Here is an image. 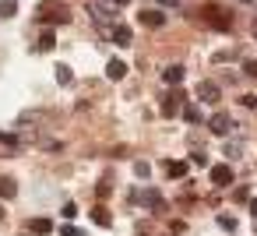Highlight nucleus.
<instances>
[{
    "instance_id": "f257e3e1",
    "label": "nucleus",
    "mask_w": 257,
    "mask_h": 236,
    "mask_svg": "<svg viewBox=\"0 0 257 236\" xmlns=\"http://www.w3.org/2000/svg\"><path fill=\"white\" fill-rule=\"evenodd\" d=\"M201 22L208 25V29H215V32H229L232 29V15L225 11V8H218V4H201Z\"/></svg>"
},
{
    "instance_id": "f03ea898",
    "label": "nucleus",
    "mask_w": 257,
    "mask_h": 236,
    "mask_svg": "<svg viewBox=\"0 0 257 236\" xmlns=\"http://www.w3.org/2000/svg\"><path fill=\"white\" fill-rule=\"evenodd\" d=\"M39 18H43L46 25H57V22L67 25V22H71V11H67L64 4H57V0H46V4L39 8Z\"/></svg>"
},
{
    "instance_id": "7ed1b4c3",
    "label": "nucleus",
    "mask_w": 257,
    "mask_h": 236,
    "mask_svg": "<svg viewBox=\"0 0 257 236\" xmlns=\"http://www.w3.org/2000/svg\"><path fill=\"white\" fill-rule=\"evenodd\" d=\"M183 99H187V95H183L180 88H173V92L166 95V102H162V116H176V113H183V106H187Z\"/></svg>"
},
{
    "instance_id": "20e7f679",
    "label": "nucleus",
    "mask_w": 257,
    "mask_h": 236,
    "mask_svg": "<svg viewBox=\"0 0 257 236\" xmlns=\"http://www.w3.org/2000/svg\"><path fill=\"white\" fill-rule=\"evenodd\" d=\"M208 131H211V134H218V138H222V134H229V131H232V116H229V113H215V116L208 120Z\"/></svg>"
},
{
    "instance_id": "39448f33",
    "label": "nucleus",
    "mask_w": 257,
    "mask_h": 236,
    "mask_svg": "<svg viewBox=\"0 0 257 236\" xmlns=\"http://www.w3.org/2000/svg\"><path fill=\"white\" fill-rule=\"evenodd\" d=\"M197 99H201V102H218L222 92H218L215 81H197Z\"/></svg>"
},
{
    "instance_id": "423d86ee",
    "label": "nucleus",
    "mask_w": 257,
    "mask_h": 236,
    "mask_svg": "<svg viewBox=\"0 0 257 236\" xmlns=\"http://www.w3.org/2000/svg\"><path fill=\"white\" fill-rule=\"evenodd\" d=\"M211 183H215V187H229V183H232V166H229V162L211 166Z\"/></svg>"
},
{
    "instance_id": "0eeeda50",
    "label": "nucleus",
    "mask_w": 257,
    "mask_h": 236,
    "mask_svg": "<svg viewBox=\"0 0 257 236\" xmlns=\"http://www.w3.org/2000/svg\"><path fill=\"white\" fill-rule=\"evenodd\" d=\"M109 36H113V43H116V46H134V32H131L127 25H113V29H109Z\"/></svg>"
},
{
    "instance_id": "6e6552de",
    "label": "nucleus",
    "mask_w": 257,
    "mask_h": 236,
    "mask_svg": "<svg viewBox=\"0 0 257 236\" xmlns=\"http://www.w3.org/2000/svg\"><path fill=\"white\" fill-rule=\"evenodd\" d=\"M141 201H145V204H148L152 211H166V197H162V194H159L155 187H148V190L141 194Z\"/></svg>"
},
{
    "instance_id": "1a4fd4ad",
    "label": "nucleus",
    "mask_w": 257,
    "mask_h": 236,
    "mask_svg": "<svg viewBox=\"0 0 257 236\" xmlns=\"http://www.w3.org/2000/svg\"><path fill=\"white\" fill-rule=\"evenodd\" d=\"M138 22L148 25V29H162V25H166V15H162V11H141Z\"/></svg>"
},
{
    "instance_id": "9d476101",
    "label": "nucleus",
    "mask_w": 257,
    "mask_h": 236,
    "mask_svg": "<svg viewBox=\"0 0 257 236\" xmlns=\"http://www.w3.org/2000/svg\"><path fill=\"white\" fill-rule=\"evenodd\" d=\"M92 222H95V225H102V229H109V225H113L109 208H106V204H95V208H92Z\"/></svg>"
},
{
    "instance_id": "9b49d317",
    "label": "nucleus",
    "mask_w": 257,
    "mask_h": 236,
    "mask_svg": "<svg viewBox=\"0 0 257 236\" xmlns=\"http://www.w3.org/2000/svg\"><path fill=\"white\" fill-rule=\"evenodd\" d=\"M123 74H127V64H123V60H109V64H106V78H109V81H120Z\"/></svg>"
},
{
    "instance_id": "f8f14e48",
    "label": "nucleus",
    "mask_w": 257,
    "mask_h": 236,
    "mask_svg": "<svg viewBox=\"0 0 257 236\" xmlns=\"http://www.w3.org/2000/svg\"><path fill=\"white\" fill-rule=\"evenodd\" d=\"M32 232H36V236H50V232H53V222L39 215V218H32Z\"/></svg>"
},
{
    "instance_id": "ddd939ff",
    "label": "nucleus",
    "mask_w": 257,
    "mask_h": 236,
    "mask_svg": "<svg viewBox=\"0 0 257 236\" xmlns=\"http://www.w3.org/2000/svg\"><path fill=\"white\" fill-rule=\"evenodd\" d=\"M15 194H18V183H15L11 176H0V197L8 201V197H15Z\"/></svg>"
},
{
    "instance_id": "4468645a",
    "label": "nucleus",
    "mask_w": 257,
    "mask_h": 236,
    "mask_svg": "<svg viewBox=\"0 0 257 236\" xmlns=\"http://www.w3.org/2000/svg\"><path fill=\"white\" fill-rule=\"evenodd\" d=\"M162 78H166L169 85H180V81H183V67H180V64H173V67H166V71H162Z\"/></svg>"
},
{
    "instance_id": "2eb2a0df",
    "label": "nucleus",
    "mask_w": 257,
    "mask_h": 236,
    "mask_svg": "<svg viewBox=\"0 0 257 236\" xmlns=\"http://www.w3.org/2000/svg\"><path fill=\"white\" fill-rule=\"evenodd\" d=\"M166 173L176 176V180H183V176H187V162H180V159L173 162V159H169V162H166Z\"/></svg>"
},
{
    "instance_id": "dca6fc26",
    "label": "nucleus",
    "mask_w": 257,
    "mask_h": 236,
    "mask_svg": "<svg viewBox=\"0 0 257 236\" xmlns=\"http://www.w3.org/2000/svg\"><path fill=\"white\" fill-rule=\"evenodd\" d=\"M53 43H57V39H53V32L46 29V32L39 36V43H36V50H43V53H46V50H53Z\"/></svg>"
},
{
    "instance_id": "f3484780",
    "label": "nucleus",
    "mask_w": 257,
    "mask_h": 236,
    "mask_svg": "<svg viewBox=\"0 0 257 236\" xmlns=\"http://www.w3.org/2000/svg\"><path fill=\"white\" fill-rule=\"evenodd\" d=\"M183 120H187V124H197V120H201V109H197L194 102H187V106H183Z\"/></svg>"
},
{
    "instance_id": "a211bd4d",
    "label": "nucleus",
    "mask_w": 257,
    "mask_h": 236,
    "mask_svg": "<svg viewBox=\"0 0 257 236\" xmlns=\"http://www.w3.org/2000/svg\"><path fill=\"white\" fill-rule=\"evenodd\" d=\"M18 11V0H0V18H11Z\"/></svg>"
},
{
    "instance_id": "6ab92c4d",
    "label": "nucleus",
    "mask_w": 257,
    "mask_h": 236,
    "mask_svg": "<svg viewBox=\"0 0 257 236\" xmlns=\"http://www.w3.org/2000/svg\"><path fill=\"white\" fill-rule=\"evenodd\" d=\"M88 11H92V18H95L99 25H106V22H109V11H106V8H99V4H92Z\"/></svg>"
},
{
    "instance_id": "aec40b11",
    "label": "nucleus",
    "mask_w": 257,
    "mask_h": 236,
    "mask_svg": "<svg viewBox=\"0 0 257 236\" xmlns=\"http://www.w3.org/2000/svg\"><path fill=\"white\" fill-rule=\"evenodd\" d=\"M57 81H60V85H71V81H74V74H71V67H67V64H60V67H57Z\"/></svg>"
},
{
    "instance_id": "412c9836",
    "label": "nucleus",
    "mask_w": 257,
    "mask_h": 236,
    "mask_svg": "<svg viewBox=\"0 0 257 236\" xmlns=\"http://www.w3.org/2000/svg\"><path fill=\"white\" fill-rule=\"evenodd\" d=\"M134 173H138L141 180H148V176H152V166H148V162H134Z\"/></svg>"
},
{
    "instance_id": "4be33fe9",
    "label": "nucleus",
    "mask_w": 257,
    "mask_h": 236,
    "mask_svg": "<svg viewBox=\"0 0 257 236\" xmlns=\"http://www.w3.org/2000/svg\"><path fill=\"white\" fill-rule=\"evenodd\" d=\"M218 225L229 229V232H236V218H232V215H218Z\"/></svg>"
},
{
    "instance_id": "5701e85b",
    "label": "nucleus",
    "mask_w": 257,
    "mask_h": 236,
    "mask_svg": "<svg viewBox=\"0 0 257 236\" xmlns=\"http://www.w3.org/2000/svg\"><path fill=\"white\" fill-rule=\"evenodd\" d=\"M239 152H243V145H239V141H232V145H225V155H229V159H236Z\"/></svg>"
},
{
    "instance_id": "b1692460",
    "label": "nucleus",
    "mask_w": 257,
    "mask_h": 236,
    "mask_svg": "<svg viewBox=\"0 0 257 236\" xmlns=\"http://www.w3.org/2000/svg\"><path fill=\"white\" fill-rule=\"evenodd\" d=\"M60 215H64V218H74V215H78V204H74V201H67V204H64V211H60Z\"/></svg>"
},
{
    "instance_id": "393cba45",
    "label": "nucleus",
    "mask_w": 257,
    "mask_h": 236,
    "mask_svg": "<svg viewBox=\"0 0 257 236\" xmlns=\"http://www.w3.org/2000/svg\"><path fill=\"white\" fill-rule=\"evenodd\" d=\"M60 236H85L78 225H60Z\"/></svg>"
},
{
    "instance_id": "a878e982",
    "label": "nucleus",
    "mask_w": 257,
    "mask_h": 236,
    "mask_svg": "<svg viewBox=\"0 0 257 236\" xmlns=\"http://www.w3.org/2000/svg\"><path fill=\"white\" fill-rule=\"evenodd\" d=\"M190 162H194V166H208V155H204V152H194Z\"/></svg>"
},
{
    "instance_id": "bb28decb",
    "label": "nucleus",
    "mask_w": 257,
    "mask_h": 236,
    "mask_svg": "<svg viewBox=\"0 0 257 236\" xmlns=\"http://www.w3.org/2000/svg\"><path fill=\"white\" fill-rule=\"evenodd\" d=\"M109 190H113V187H109V183H99V187H95V194H99V197H102V201H106V197H109Z\"/></svg>"
},
{
    "instance_id": "cd10ccee",
    "label": "nucleus",
    "mask_w": 257,
    "mask_h": 236,
    "mask_svg": "<svg viewBox=\"0 0 257 236\" xmlns=\"http://www.w3.org/2000/svg\"><path fill=\"white\" fill-rule=\"evenodd\" d=\"M232 197H236V201H250V190H246V187H236V194H232Z\"/></svg>"
},
{
    "instance_id": "c85d7f7f",
    "label": "nucleus",
    "mask_w": 257,
    "mask_h": 236,
    "mask_svg": "<svg viewBox=\"0 0 257 236\" xmlns=\"http://www.w3.org/2000/svg\"><path fill=\"white\" fill-rule=\"evenodd\" d=\"M243 71H246L250 78H257V60H246V64H243Z\"/></svg>"
},
{
    "instance_id": "c756f323",
    "label": "nucleus",
    "mask_w": 257,
    "mask_h": 236,
    "mask_svg": "<svg viewBox=\"0 0 257 236\" xmlns=\"http://www.w3.org/2000/svg\"><path fill=\"white\" fill-rule=\"evenodd\" d=\"M159 4H162V8H176V0H159Z\"/></svg>"
},
{
    "instance_id": "7c9ffc66",
    "label": "nucleus",
    "mask_w": 257,
    "mask_h": 236,
    "mask_svg": "<svg viewBox=\"0 0 257 236\" xmlns=\"http://www.w3.org/2000/svg\"><path fill=\"white\" fill-rule=\"evenodd\" d=\"M250 211H253V218H257V197H253V201H250Z\"/></svg>"
},
{
    "instance_id": "2f4dec72",
    "label": "nucleus",
    "mask_w": 257,
    "mask_h": 236,
    "mask_svg": "<svg viewBox=\"0 0 257 236\" xmlns=\"http://www.w3.org/2000/svg\"><path fill=\"white\" fill-rule=\"evenodd\" d=\"M250 32H253V39H257V18H253V25H250Z\"/></svg>"
},
{
    "instance_id": "473e14b6",
    "label": "nucleus",
    "mask_w": 257,
    "mask_h": 236,
    "mask_svg": "<svg viewBox=\"0 0 257 236\" xmlns=\"http://www.w3.org/2000/svg\"><path fill=\"white\" fill-rule=\"evenodd\" d=\"M113 4H116V8H123V4H131V0H113Z\"/></svg>"
},
{
    "instance_id": "72a5a7b5",
    "label": "nucleus",
    "mask_w": 257,
    "mask_h": 236,
    "mask_svg": "<svg viewBox=\"0 0 257 236\" xmlns=\"http://www.w3.org/2000/svg\"><path fill=\"white\" fill-rule=\"evenodd\" d=\"M239 4H253V0H239Z\"/></svg>"
},
{
    "instance_id": "f704fd0d",
    "label": "nucleus",
    "mask_w": 257,
    "mask_h": 236,
    "mask_svg": "<svg viewBox=\"0 0 257 236\" xmlns=\"http://www.w3.org/2000/svg\"><path fill=\"white\" fill-rule=\"evenodd\" d=\"M0 222H4V208H0Z\"/></svg>"
},
{
    "instance_id": "c9c22d12",
    "label": "nucleus",
    "mask_w": 257,
    "mask_h": 236,
    "mask_svg": "<svg viewBox=\"0 0 257 236\" xmlns=\"http://www.w3.org/2000/svg\"><path fill=\"white\" fill-rule=\"evenodd\" d=\"M253 229H257V218H253Z\"/></svg>"
}]
</instances>
